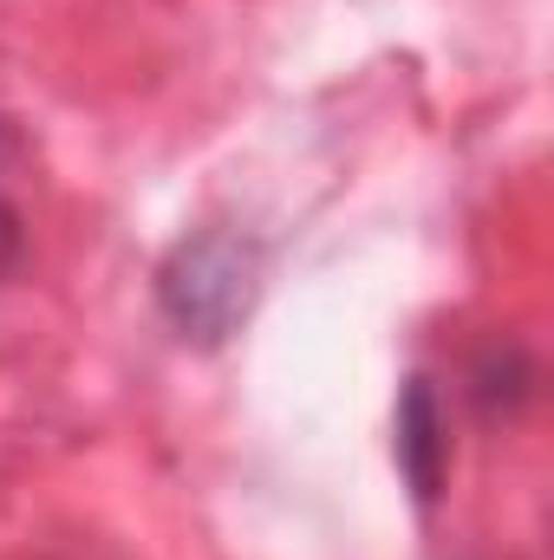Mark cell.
Listing matches in <instances>:
<instances>
[{
    "instance_id": "cell-1",
    "label": "cell",
    "mask_w": 554,
    "mask_h": 560,
    "mask_svg": "<svg viewBox=\"0 0 554 560\" xmlns=\"http://www.w3.org/2000/svg\"><path fill=\"white\" fill-rule=\"evenodd\" d=\"M255 293H262V255L229 229L176 242L170 261L157 268V306L189 346H222L249 319Z\"/></svg>"
},
{
    "instance_id": "cell-2",
    "label": "cell",
    "mask_w": 554,
    "mask_h": 560,
    "mask_svg": "<svg viewBox=\"0 0 554 560\" xmlns=\"http://www.w3.org/2000/svg\"><path fill=\"white\" fill-rule=\"evenodd\" d=\"M443 463H450V436H443L437 392H430V378H405V392H399V469H405V482L424 509L443 495Z\"/></svg>"
},
{
    "instance_id": "cell-3",
    "label": "cell",
    "mask_w": 554,
    "mask_h": 560,
    "mask_svg": "<svg viewBox=\"0 0 554 560\" xmlns=\"http://www.w3.org/2000/svg\"><path fill=\"white\" fill-rule=\"evenodd\" d=\"M20 261H26V222H20V209H13V196L0 183V280L13 275Z\"/></svg>"
}]
</instances>
